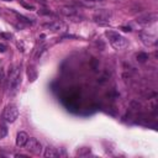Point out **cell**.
Instances as JSON below:
<instances>
[{
  "instance_id": "6da1fadb",
  "label": "cell",
  "mask_w": 158,
  "mask_h": 158,
  "mask_svg": "<svg viewBox=\"0 0 158 158\" xmlns=\"http://www.w3.org/2000/svg\"><path fill=\"white\" fill-rule=\"evenodd\" d=\"M105 35H106V37L109 38L110 44H111L116 51H121V49L126 48L127 44H128V43H127V40H126L123 36H121L118 32L107 30V31H105Z\"/></svg>"
},
{
  "instance_id": "7a4b0ae2",
  "label": "cell",
  "mask_w": 158,
  "mask_h": 158,
  "mask_svg": "<svg viewBox=\"0 0 158 158\" xmlns=\"http://www.w3.org/2000/svg\"><path fill=\"white\" fill-rule=\"evenodd\" d=\"M21 81V77H20V69L19 68H14L10 74H9V79H7V88L10 93H15L20 85Z\"/></svg>"
},
{
  "instance_id": "3957f363",
  "label": "cell",
  "mask_w": 158,
  "mask_h": 158,
  "mask_svg": "<svg viewBox=\"0 0 158 158\" xmlns=\"http://www.w3.org/2000/svg\"><path fill=\"white\" fill-rule=\"evenodd\" d=\"M25 147L27 148L28 152L33 153V154H41L42 153V144L40 143V141L35 137H31L27 139Z\"/></svg>"
},
{
  "instance_id": "277c9868",
  "label": "cell",
  "mask_w": 158,
  "mask_h": 158,
  "mask_svg": "<svg viewBox=\"0 0 158 158\" xmlns=\"http://www.w3.org/2000/svg\"><path fill=\"white\" fill-rule=\"evenodd\" d=\"M110 17H111V14L107 10H98L93 16L94 21L99 25H107L110 21Z\"/></svg>"
},
{
  "instance_id": "5b68a950",
  "label": "cell",
  "mask_w": 158,
  "mask_h": 158,
  "mask_svg": "<svg viewBox=\"0 0 158 158\" xmlns=\"http://www.w3.org/2000/svg\"><path fill=\"white\" fill-rule=\"evenodd\" d=\"M19 117V109L15 105H7L4 110V118L7 122H14Z\"/></svg>"
},
{
  "instance_id": "8992f818",
  "label": "cell",
  "mask_w": 158,
  "mask_h": 158,
  "mask_svg": "<svg viewBox=\"0 0 158 158\" xmlns=\"http://www.w3.org/2000/svg\"><path fill=\"white\" fill-rule=\"evenodd\" d=\"M157 19H158V15L156 12H151V14H146L143 16H139L136 21L141 25H151V23L156 22Z\"/></svg>"
},
{
  "instance_id": "52a82bcc",
  "label": "cell",
  "mask_w": 158,
  "mask_h": 158,
  "mask_svg": "<svg viewBox=\"0 0 158 158\" xmlns=\"http://www.w3.org/2000/svg\"><path fill=\"white\" fill-rule=\"evenodd\" d=\"M139 37H141V41L144 46H153L156 44L157 42V36L153 35V33H148V32H141L139 33Z\"/></svg>"
},
{
  "instance_id": "ba28073f",
  "label": "cell",
  "mask_w": 158,
  "mask_h": 158,
  "mask_svg": "<svg viewBox=\"0 0 158 158\" xmlns=\"http://www.w3.org/2000/svg\"><path fill=\"white\" fill-rule=\"evenodd\" d=\"M43 27L49 30V31H53V32H57L62 28H64V23L60 22V21H53V22H48V23H43Z\"/></svg>"
},
{
  "instance_id": "9c48e42d",
  "label": "cell",
  "mask_w": 158,
  "mask_h": 158,
  "mask_svg": "<svg viewBox=\"0 0 158 158\" xmlns=\"http://www.w3.org/2000/svg\"><path fill=\"white\" fill-rule=\"evenodd\" d=\"M58 12L62 14V15H64V16H68V17H72V16H74V15L78 14L77 9H74V7H72V6H63V7H59V9H58Z\"/></svg>"
},
{
  "instance_id": "30bf717a",
  "label": "cell",
  "mask_w": 158,
  "mask_h": 158,
  "mask_svg": "<svg viewBox=\"0 0 158 158\" xmlns=\"http://www.w3.org/2000/svg\"><path fill=\"white\" fill-rule=\"evenodd\" d=\"M27 139H28V136H27L26 132H22V131L19 132L17 136H16V146L17 147H23L26 144Z\"/></svg>"
},
{
  "instance_id": "8fae6325",
  "label": "cell",
  "mask_w": 158,
  "mask_h": 158,
  "mask_svg": "<svg viewBox=\"0 0 158 158\" xmlns=\"http://www.w3.org/2000/svg\"><path fill=\"white\" fill-rule=\"evenodd\" d=\"M43 154H44V157H47V158H48V157H49V158H53V157H58V156H59V152H58L56 148L48 146V147L44 149V153H43Z\"/></svg>"
},
{
  "instance_id": "7c38bea8",
  "label": "cell",
  "mask_w": 158,
  "mask_h": 158,
  "mask_svg": "<svg viewBox=\"0 0 158 158\" xmlns=\"http://www.w3.org/2000/svg\"><path fill=\"white\" fill-rule=\"evenodd\" d=\"M148 58H149L148 54L144 53V52H139V53L136 54V59H137V62H139V63H144V62H147Z\"/></svg>"
},
{
  "instance_id": "4fadbf2b",
  "label": "cell",
  "mask_w": 158,
  "mask_h": 158,
  "mask_svg": "<svg viewBox=\"0 0 158 158\" xmlns=\"http://www.w3.org/2000/svg\"><path fill=\"white\" fill-rule=\"evenodd\" d=\"M19 2H20L25 9H27V10H35V6H33V5H31V4H28V2H26L25 0H20Z\"/></svg>"
},
{
  "instance_id": "5bb4252c",
  "label": "cell",
  "mask_w": 158,
  "mask_h": 158,
  "mask_svg": "<svg viewBox=\"0 0 158 158\" xmlns=\"http://www.w3.org/2000/svg\"><path fill=\"white\" fill-rule=\"evenodd\" d=\"M6 135H7V127L2 125V126L0 127V139H1V138H4Z\"/></svg>"
},
{
  "instance_id": "9a60e30c",
  "label": "cell",
  "mask_w": 158,
  "mask_h": 158,
  "mask_svg": "<svg viewBox=\"0 0 158 158\" xmlns=\"http://www.w3.org/2000/svg\"><path fill=\"white\" fill-rule=\"evenodd\" d=\"M32 68H28V70H27V74H28V78H30V80L31 81H33L35 79H36V74L35 73H32Z\"/></svg>"
},
{
  "instance_id": "2e32d148",
  "label": "cell",
  "mask_w": 158,
  "mask_h": 158,
  "mask_svg": "<svg viewBox=\"0 0 158 158\" xmlns=\"http://www.w3.org/2000/svg\"><path fill=\"white\" fill-rule=\"evenodd\" d=\"M0 37H2V38H7V40H10L12 36L10 35V33H5V32H1L0 33Z\"/></svg>"
},
{
  "instance_id": "e0dca14e",
  "label": "cell",
  "mask_w": 158,
  "mask_h": 158,
  "mask_svg": "<svg viewBox=\"0 0 158 158\" xmlns=\"http://www.w3.org/2000/svg\"><path fill=\"white\" fill-rule=\"evenodd\" d=\"M5 51H6V46L1 43V44H0V52H5Z\"/></svg>"
},
{
  "instance_id": "ac0fdd59",
  "label": "cell",
  "mask_w": 158,
  "mask_h": 158,
  "mask_svg": "<svg viewBox=\"0 0 158 158\" xmlns=\"http://www.w3.org/2000/svg\"><path fill=\"white\" fill-rule=\"evenodd\" d=\"M122 28H123V31H131L130 27H122Z\"/></svg>"
},
{
  "instance_id": "d6986e66",
  "label": "cell",
  "mask_w": 158,
  "mask_h": 158,
  "mask_svg": "<svg viewBox=\"0 0 158 158\" xmlns=\"http://www.w3.org/2000/svg\"><path fill=\"white\" fill-rule=\"evenodd\" d=\"M89 1H102V0H89Z\"/></svg>"
},
{
  "instance_id": "ffe728a7",
  "label": "cell",
  "mask_w": 158,
  "mask_h": 158,
  "mask_svg": "<svg viewBox=\"0 0 158 158\" xmlns=\"http://www.w3.org/2000/svg\"><path fill=\"white\" fill-rule=\"evenodd\" d=\"M2 1H12V0H2Z\"/></svg>"
}]
</instances>
